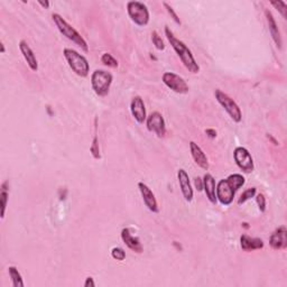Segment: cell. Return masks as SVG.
I'll list each match as a JSON object with an SVG mask.
<instances>
[{"mask_svg": "<svg viewBox=\"0 0 287 287\" xmlns=\"http://www.w3.org/2000/svg\"><path fill=\"white\" fill-rule=\"evenodd\" d=\"M165 35L166 37H167V40L169 41V44H171V46L173 47V50L176 52V54L179 55L180 60L184 64V66L186 67L191 73H194V74L199 73L200 71L199 64L196 63L191 50L186 46V45H185L184 41L177 39L167 26L165 27Z\"/></svg>", "mask_w": 287, "mask_h": 287, "instance_id": "obj_1", "label": "cell"}, {"mask_svg": "<svg viewBox=\"0 0 287 287\" xmlns=\"http://www.w3.org/2000/svg\"><path fill=\"white\" fill-rule=\"evenodd\" d=\"M52 18H53V21H54V24L56 25V27H58L60 33H61L63 36H65L67 40L73 41L75 45H78L79 47H81L84 52H89V46H88V43H86V41L83 39L81 34L79 33L77 29L72 27L69 22L64 20L61 15L53 14Z\"/></svg>", "mask_w": 287, "mask_h": 287, "instance_id": "obj_2", "label": "cell"}, {"mask_svg": "<svg viewBox=\"0 0 287 287\" xmlns=\"http://www.w3.org/2000/svg\"><path fill=\"white\" fill-rule=\"evenodd\" d=\"M63 55L65 58L67 64H69V66L71 67V70L75 74L81 78L88 77L90 72V65L88 60L84 56L81 55L79 52L72 50V48H65L63 51Z\"/></svg>", "mask_w": 287, "mask_h": 287, "instance_id": "obj_3", "label": "cell"}, {"mask_svg": "<svg viewBox=\"0 0 287 287\" xmlns=\"http://www.w3.org/2000/svg\"><path fill=\"white\" fill-rule=\"evenodd\" d=\"M113 77L110 72L96 70L91 75V85L97 96L105 97L110 91Z\"/></svg>", "mask_w": 287, "mask_h": 287, "instance_id": "obj_4", "label": "cell"}, {"mask_svg": "<svg viewBox=\"0 0 287 287\" xmlns=\"http://www.w3.org/2000/svg\"><path fill=\"white\" fill-rule=\"evenodd\" d=\"M214 96L218 102L221 104V107L230 116V118L235 123H240L243 119V113H241L239 105L236 103V101L221 90H215Z\"/></svg>", "mask_w": 287, "mask_h": 287, "instance_id": "obj_5", "label": "cell"}, {"mask_svg": "<svg viewBox=\"0 0 287 287\" xmlns=\"http://www.w3.org/2000/svg\"><path fill=\"white\" fill-rule=\"evenodd\" d=\"M127 11L130 20L136 25L143 27L149 22V11L145 3L141 1H129L127 3Z\"/></svg>", "mask_w": 287, "mask_h": 287, "instance_id": "obj_6", "label": "cell"}, {"mask_svg": "<svg viewBox=\"0 0 287 287\" xmlns=\"http://www.w3.org/2000/svg\"><path fill=\"white\" fill-rule=\"evenodd\" d=\"M162 80L168 89H171L172 91L176 93L185 94L190 90V86H188L186 81L182 77H180L179 74L173 73V72H165L163 77H162Z\"/></svg>", "mask_w": 287, "mask_h": 287, "instance_id": "obj_7", "label": "cell"}, {"mask_svg": "<svg viewBox=\"0 0 287 287\" xmlns=\"http://www.w3.org/2000/svg\"><path fill=\"white\" fill-rule=\"evenodd\" d=\"M233 158L238 167L245 173H251L254 171L255 165L254 160H252L251 154L249 153V150L245 147H237L233 152Z\"/></svg>", "mask_w": 287, "mask_h": 287, "instance_id": "obj_8", "label": "cell"}, {"mask_svg": "<svg viewBox=\"0 0 287 287\" xmlns=\"http://www.w3.org/2000/svg\"><path fill=\"white\" fill-rule=\"evenodd\" d=\"M215 194H217V200L221 203L222 205H230L235 199L236 191L233 190L231 185L229 184L228 181L221 180L217 184L215 187Z\"/></svg>", "mask_w": 287, "mask_h": 287, "instance_id": "obj_9", "label": "cell"}, {"mask_svg": "<svg viewBox=\"0 0 287 287\" xmlns=\"http://www.w3.org/2000/svg\"><path fill=\"white\" fill-rule=\"evenodd\" d=\"M146 126L150 133H155L158 137H164L166 134V124L163 116L160 112H152L147 117Z\"/></svg>", "mask_w": 287, "mask_h": 287, "instance_id": "obj_10", "label": "cell"}, {"mask_svg": "<svg viewBox=\"0 0 287 287\" xmlns=\"http://www.w3.org/2000/svg\"><path fill=\"white\" fill-rule=\"evenodd\" d=\"M270 247L275 250H282L287 247V230L285 226H281L271 233L269 238Z\"/></svg>", "mask_w": 287, "mask_h": 287, "instance_id": "obj_11", "label": "cell"}, {"mask_svg": "<svg viewBox=\"0 0 287 287\" xmlns=\"http://www.w3.org/2000/svg\"><path fill=\"white\" fill-rule=\"evenodd\" d=\"M138 188H139V191H141L144 203H145L146 206L148 207V210L152 211L153 213H157L158 211H160V209H158L157 200H156V198H155V194L153 193V191L150 190V188L143 182L138 183Z\"/></svg>", "mask_w": 287, "mask_h": 287, "instance_id": "obj_12", "label": "cell"}, {"mask_svg": "<svg viewBox=\"0 0 287 287\" xmlns=\"http://www.w3.org/2000/svg\"><path fill=\"white\" fill-rule=\"evenodd\" d=\"M177 179H179L180 187H181V191H182L184 199L186 200L187 202H191L192 199H193L194 193L190 182V177H188L186 171L183 168L179 169V172H177Z\"/></svg>", "mask_w": 287, "mask_h": 287, "instance_id": "obj_13", "label": "cell"}, {"mask_svg": "<svg viewBox=\"0 0 287 287\" xmlns=\"http://www.w3.org/2000/svg\"><path fill=\"white\" fill-rule=\"evenodd\" d=\"M130 111H131V115H133L135 120L138 123H144L146 122L147 116H146L145 103H144L143 99L139 96L135 97L134 99L131 100Z\"/></svg>", "mask_w": 287, "mask_h": 287, "instance_id": "obj_14", "label": "cell"}, {"mask_svg": "<svg viewBox=\"0 0 287 287\" xmlns=\"http://www.w3.org/2000/svg\"><path fill=\"white\" fill-rule=\"evenodd\" d=\"M122 239L123 243L126 244V246L128 248L131 249V250L135 252H137V254H142L144 248L141 240H139L137 237L131 235L129 228H123L122 230Z\"/></svg>", "mask_w": 287, "mask_h": 287, "instance_id": "obj_15", "label": "cell"}, {"mask_svg": "<svg viewBox=\"0 0 287 287\" xmlns=\"http://www.w3.org/2000/svg\"><path fill=\"white\" fill-rule=\"evenodd\" d=\"M20 50L21 52L22 56H24L26 63L28 64L29 69L32 71L36 72L39 70V62H37V59L35 54H34L33 50L31 48V46L26 43L25 41H20Z\"/></svg>", "mask_w": 287, "mask_h": 287, "instance_id": "obj_16", "label": "cell"}, {"mask_svg": "<svg viewBox=\"0 0 287 287\" xmlns=\"http://www.w3.org/2000/svg\"><path fill=\"white\" fill-rule=\"evenodd\" d=\"M190 150L195 163L198 164L200 167L206 171V169L209 168V161H207L206 155L201 149V147L194 142H190Z\"/></svg>", "mask_w": 287, "mask_h": 287, "instance_id": "obj_17", "label": "cell"}, {"mask_svg": "<svg viewBox=\"0 0 287 287\" xmlns=\"http://www.w3.org/2000/svg\"><path fill=\"white\" fill-rule=\"evenodd\" d=\"M215 180L214 177L210 174V173H206V174L203 176V190L205 192V195L207 200L211 203L215 205L217 203V194H215Z\"/></svg>", "mask_w": 287, "mask_h": 287, "instance_id": "obj_18", "label": "cell"}, {"mask_svg": "<svg viewBox=\"0 0 287 287\" xmlns=\"http://www.w3.org/2000/svg\"><path fill=\"white\" fill-rule=\"evenodd\" d=\"M265 15H266L267 22H268V27H269L270 35H271V37H273L275 44L277 45V47L282 48V44H283L282 36H281V32H279V29H278V26L276 24V20H275L273 14H271L269 10H266Z\"/></svg>", "mask_w": 287, "mask_h": 287, "instance_id": "obj_19", "label": "cell"}, {"mask_svg": "<svg viewBox=\"0 0 287 287\" xmlns=\"http://www.w3.org/2000/svg\"><path fill=\"white\" fill-rule=\"evenodd\" d=\"M240 245L245 251H252L264 248V243L262 239H259V238H250L247 235L241 236Z\"/></svg>", "mask_w": 287, "mask_h": 287, "instance_id": "obj_20", "label": "cell"}, {"mask_svg": "<svg viewBox=\"0 0 287 287\" xmlns=\"http://www.w3.org/2000/svg\"><path fill=\"white\" fill-rule=\"evenodd\" d=\"M226 181H228L229 184L231 185L233 190L236 192L239 190L240 187H243L245 183H246V180H245V177L241 175V174H231L226 177Z\"/></svg>", "mask_w": 287, "mask_h": 287, "instance_id": "obj_21", "label": "cell"}, {"mask_svg": "<svg viewBox=\"0 0 287 287\" xmlns=\"http://www.w3.org/2000/svg\"><path fill=\"white\" fill-rule=\"evenodd\" d=\"M9 276L11 278V282H13L14 287H24V282H22V277L20 271L15 266H9L8 268Z\"/></svg>", "mask_w": 287, "mask_h": 287, "instance_id": "obj_22", "label": "cell"}, {"mask_svg": "<svg viewBox=\"0 0 287 287\" xmlns=\"http://www.w3.org/2000/svg\"><path fill=\"white\" fill-rule=\"evenodd\" d=\"M7 182L1 185V193H0V203H1V219L5 218L7 201H8V190H7Z\"/></svg>", "mask_w": 287, "mask_h": 287, "instance_id": "obj_23", "label": "cell"}, {"mask_svg": "<svg viewBox=\"0 0 287 287\" xmlns=\"http://www.w3.org/2000/svg\"><path fill=\"white\" fill-rule=\"evenodd\" d=\"M101 62H102L104 65H107L109 67H113V69H116V67H118V61L113 58L111 54H109V53H103L102 56H101Z\"/></svg>", "mask_w": 287, "mask_h": 287, "instance_id": "obj_24", "label": "cell"}, {"mask_svg": "<svg viewBox=\"0 0 287 287\" xmlns=\"http://www.w3.org/2000/svg\"><path fill=\"white\" fill-rule=\"evenodd\" d=\"M256 192H257L256 187L247 188V190L244 191L243 194L240 195V199H239V201H238V203H239V205H243V203L248 201V200H250L251 198H254V196L256 195Z\"/></svg>", "mask_w": 287, "mask_h": 287, "instance_id": "obj_25", "label": "cell"}, {"mask_svg": "<svg viewBox=\"0 0 287 287\" xmlns=\"http://www.w3.org/2000/svg\"><path fill=\"white\" fill-rule=\"evenodd\" d=\"M152 41H153V44L155 45V47L157 48V50L160 51H163L165 48V45H164V41L163 40L161 39V36L158 35L157 32H153L152 33Z\"/></svg>", "mask_w": 287, "mask_h": 287, "instance_id": "obj_26", "label": "cell"}, {"mask_svg": "<svg viewBox=\"0 0 287 287\" xmlns=\"http://www.w3.org/2000/svg\"><path fill=\"white\" fill-rule=\"evenodd\" d=\"M111 256L113 259L116 260H119V262H123L126 258V252L123 248H119V247H115L111 250Z\"/></svg>", "mask_w": 287, "mask_h": 287, "instance_id": "obj_27", "label": "cell"}, {"mask_svg": "<svg viewBox=\"0 0 287 287\" xmlns=\"http://www.w3.org/2000/svg\"><path fill=\"white\" fill-rule=\"evenodd\" d=\"M271 6H274L275 8H276L279 13L282 14V16L284 20H286V11H287V6L284 1H281V0H278V1H271L270 2Z\"/></svg>", "mask_w": 287, "mask_h": 287, "instance_id": "obj_28", "label": "cell"}, {"mask_svg": "<svg viewBox=\"0 0 287 287\" xmlns=\"http://www.w3.org/2000/svg\"><path fill=\"white\" fill-rule=\"evenodd\" d=\"M91 153H92L94 158L99 160V158H100V149H99V144H98L97 135L94 136V138H93V143H92V146H91Z\"/></svg>", "mask_w": 287, "mask_h": 287, "instance_id": "obj_29", "label": "cell"}, {"mask_svg": "<svg viewBox=\"0 0 287 287\" xmlns=\"http://www.w3.org/2000/svg\"><path fill=\"white\" fill-rule=\"evenodd\" d=\"M256 201H257V205H258L260 212H265V210H266V199H265V196H264L263 194H257L256 195Z\"/></svg>", "mask_w": 287, "mask_h": 287, "instance_id": "obj_30", "label": "cell"}, {"mask_svg": "<svg viewBox=\"0 0 287 287\" xmlns=\"http://www.w3.org/2000/svg\"><path fill=\"white\" fill-rule=\"evenodd\" d=\"M163 5H164V7L166 8V10H167V13L171 15V17L173 18V20H174V21L176 22V24H179V25H181V20H180V18H179V16H177L176 15V13L174 11V9L172 8L171 6L168 5L167 2H163Z\"/></svg>", "mask_w": 287, "mask_h": 287, "instance_id": "obj_31", "label": "cell"}, {"mask_svg": "<svg viewBox=\"0 0 287 287\" xmlns=\"http://www.w3.org/2000/svg\"><path fill=\"white\" fill-rule=\"evenodd\" d=\"M194 184H195L196 190H198V191H202L203 190V179H201V177H195Z\"/></svg>", "mask_w": 287, "mask_h": 287, "instance_id": "obj_32", "label": "cell"}, {"mask_svg": "<svg viewBox=\"0 0 287 287\" xmlns=\"http://www.w3.org/2000/svg\"><path fill=\"white\" fill-rule=\"evenodd\" d=\"M84 287H93V286H96V283H94V281H93V278L92 277H88L85 279V282H84Z\"/></svg>", "mask_w": 287, "mask_h": 287, "instance_id": "obj_33", "label": "cell"}, {"mask_svg": "<svg viewBox=\"0 0 287 287\" xmlns=\"http://www.w3.org/2000/svg\"><path fill=\"white\" fill-rule=\"evenodd\" d=\"M205 134L209 136L210 138H215L217 137V131H215L214 129H211V128H209V129L205 130Z\"/></svg>", "mask_w": 287, "mask_h": 287, "instance_id": "obj_34", "label": "cell"}, {"mask_svg": "<svg viewBox=\"0 0 287 287\" xmlns=\"http://www.w3.org/2000/svg\"><path fill=\"white\" fill-rule=\"evenodd\" d=\"M39 3L41 7H44V8H46V9L48 8V7H50V2L48 1H39Z\"/></svg>", "mask_w": 287, "mask_h": 287, "instance_id": "obj_35", "label": "cell"}, {"mask_svg": "<svg viewBox=\"0 0 287 287\" xmlns=\"http://www.w3.org/2000/svg\"><path fill=\"white\" fill-rule=\"evenodd\" d=\"M267 137H268V139H270V141H271V142H273V144H274V145H276V146L278 145V142L276 141V139H275V138L273 137V136H271V135H269V134H267Z\"/></svg>", "mask_w": 287, "mask_h": 287, "instance_id": "obj_36", "label": "cell"}, {"mask_svg": "<svg viewBox=\"0 0 287 287\" xmlns=\"http://www.w3.org/2000/svg\"><path fill=\"white\" fill-rule=\"evenodd\" d=\"M1 53H5V46H3L2 43H1Z\"/></svg>", "mask_w": 287, "mask_h": 287, "instance_id": "obj_37", "label": "cell"}, {"mask_svg": "<svg viewBox=\"0 0 287 287\" xmlns=\"http://www.w3.org/2000/svg\"><path fill=\"white\" fill-rule=\"evenodd\" d=\"M243 226H244L245 228H246V229H248V228H249V226H248V224H246V222H245V224H243Z\"/></svg>", "mask_w": 287, "mask_h": 287, "instance_id": "obj_38", "label": "cell"}]
</instances>
